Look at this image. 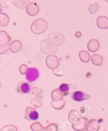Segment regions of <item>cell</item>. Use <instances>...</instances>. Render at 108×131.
Segmentation results:
<instances>
[{
    "mask_svg": "<svg viewBox=\"0 0 108 131\" xmlns=\"http://www.w3.org/2000/svg\"><path fill=\"white\" fill-rule=\"evenodd\" d=\"M40 49L43 53L47 55H51L57 52L58 47L50 39H44L41 41Z\"/></svg>",
    "mask_w": 108,
    "mask_h": 131,
    "instance_id": "cell-1",
    "label": "cell"
},
{
    "mask_svg": "<svg viewBox=\"0 0 108 131\" xmlns=\"http://www.w3.org/2000/svg\"><path fill=\"white\" fill-rule=\"evenodd\" d=\"M48 28L46 20L42 18L35 20L31 25V30L35 34H41L45 32Z\"/></svg>",
    "mask_w": 108,
    "mask_h": 131,
    "instance_id": "cell-2",
    "label": "cell"
},
{
    "mask_svg": "<svg viewBox=\"0 0 108 131\" xmlns=\"http://www.w3.org/2000/svg\"><path fill=\"white\" fill-rule=\"evenodd\" d=\"M32 84L29 82H25L23 81L19 82L16 86V91L17 93L22 94H29L32 90Z\"/></svg>",
    "mask_w": 108,
    "mask_h": 131,
    "instance_id": "cell-3",
    "label": "cell"
},
{
    "mask_svg": "<svg viewBox=\"0 0 108 131\" xmlns=\"http://www.w3.org/2000/svg\"><path fill=\"white\" fill-rule=\"evenodd\" d=\"M24 118L30 121L37 120L39 118V113L37 111L36 108L31 106L27 107L25 110Z\"/></svg>",
    "mask_w": 108,
    "mask_h": 131,
    "instance_id": "cell-4",
    "label": "cell"
},
{
    "mask_svg": "<svg viewBox=\"0 0 108 131\" xmlns=\"http://www.w3.org/2000/svg\"><path fill=\"white\" fill-rule=\"evenodd\" d=\"M39 71L36 68H29L25 73L26 79L30 82L36 81L39 78Z\"/></svg>",
    "mask_w": 108,
    "mask_h": 131,
    "instance_id": "cell-5",
    "label": "cell"
},
{
    "mask_svg": "<svg viewBox=\"0 0 108 131\" xmlns=\"http://www.w3.org/2000/svg\"><path fill=\"white\" fill-rule=\"evenodd\" d=\"M49 39L51 40L57 46H61L65 41L64 36L59 32H53L48 34Z\"/></svg>",
    "mask_w": 108,
    "mask_h": 131,
    "instance_id": "cell-6",
    "label": "cell"
},
{
    "mask_svg": "<svg viewBox=\"0 0 108 131\" xmlns=\"http://www.w3.org/2000/svg\"><path fill=\"white\" fill-rule=\"evenodd\" d=\"M46 63L47 67L51 69L57 68L59 66V62L57 57L53 54L49 55L47 57Z\"/></svg>",
    "mask_w": 108,
    "mask_h": 131,
    "instance_id": "cell-7",
    "label": "cell"
},
{
    "mask_svg": "<svg viewBox=\"0 0 108 131\" xmlns=\"http://www.w3.org/2000/svg\"><path fill=\"white\" fill-rule=\"evenodd\" d=\"M88 119L86 117H82L79 118L78 121L72 124V128L75 131H83L85 129L86 123L88 122Z\"/></svg>",
    "mask_w": 108,
    "mask_h": 131,
    "instance_id": "cell-8",
    "label": "cell"
},
{
    "mask_svg": "<svg viewBox=\"0 0 108 131\" xmlns=\"http://www.w3.org/2000/svg\"><path fill=\"white\" fill-rule=\"evenodd\" d=\"M70 97L71 99L77 102H82L90 98V96L85 94L82 91H74L71 93Z\"/></svg>",
    "mask_w": 108,
    "mask_h": 131,
    "instance_id": "cell-9",
    "label": "cell"
},
{
    "mask_svg": "<svg viewBox=\"0 0 108 131\" xmlns=\"http://www.w3.org/2000/svg\"><path fill=\"white\" fill-rule=\"evenodd\" d=\"M100 125L95 119H91L86 123L85 126L86 131H98Z\"/></svg>",
    "mask_w": 108,
    "mask_h": 131,
    "instance_id": "cell-10",
    "label": "cell"
},
{
    "mask_svg": "<svg viewBox=\"0 0 108 131\" xmlns=\"http://www.w3.org/2000/svg\"><path fill=\"white\" fill-rule=\"evenodd\" d=\"M39 12V7L36 3H30L26 7V12L30 16H35L38 14Z\"/></svg>",
    "mask_w": 108,
    "mask_h": 131,
    "instance_id": "cell-11",
    "label": "cell"
},
{
    "mask_svg": "<svg viewBox=\"0 0 108 131\" xmlns=\"http://www.w3.org/2000/svg\"><path fill=\"white\" fill-rule=\"evenodd\" d=\"M43 95H44L43 91L41 89L38 88V87H34V88L32 89L30 93L28 95V99L32 100L35 97L42 98Z\"/></svg>",
    "mask_w": 108,
    "mask_h": 131,
    "instance_id": "cell-12",
    "label": "cell"
},
{
    "mask_svg": "<svg viewBox=\"0 0 108 131\" xmlns=\"http://www.w3.org/2000/svg\"><path fill=\"white\" fill-rule=\"evenodd\" d=\"M96 24L100 29H108V18L104 16H99L96 19Z\"/></svg>",
    "mask_w": 108,
    "mask_h": 131,
    "instance_id": "cell-13",
    "label": "cell"
},
{
    "mask_svg": "<svg viewBox=\"0 0 108 131\" xmlns=\"http://www.w3.org/2000/svg\"><path fill=\"white\" fill-rule=\"evenodd\" d=\"M11 37L4 30L0 31V46H4L10 42Z\"/></svg>",
    "mask_w": 108,
    "mask_h": 131,
    "instance_id": "cell-14",
    "label": "cell"
},
{
    "mask_svg": "<svg viewBox=\"0 0 108 131\" xmlns=\"http://www.w3.org/2000/svg\"><path fill=\"white\" fill-rule=\"evenodd\" d=\"M100 43L99 41L95 39H92L89 40L88 43L87 48L91 52H95L99 49Z\"/></svg>",
    "mask_w": 108,
    "mask_h": 131,
    "instance_id": "cell-15",
    "label": "cell"
},
{
    "mask_svg": "<svg viewBox=\"0 0 108 131\" xmlns=\"http://www.w3.org/2000/svg\"><path fill=\"white\" fill-rule=\"evenodd\" d=\"M81 114L78 111L72 110L69 114L68 119L70 123L73 124L78 121V119L81 117Z\"/></svg>",
    "mask_w": 108,
    "mask_h": 131,
    "instance_id": "cell-16",
    "label": "cell"
},
{
    "mask_svg": "<svg viewBox=\"0 0 108 131\" xmlns=\"http://www.w3.org/2000/svg\"><path fill=\"white\" fill-rule=\"evenodd\" d=\"M11 2L16 7L20 9H24L30 3V0H11Z\"/></svg>",
    "mask_w": 108,
    "mask_h": 131,
    "instance_id": "cell-17",
    "label": "cell"
},
{
    "mask_svg": "<svg viewBox=\"0 0 108 131\" xmlns=\"http://www.w3.org/2000/svg\"><path fill=\"white\" fill-rule=\"evenodd\" d=\"M22 47V43L20 40H15L11 42L10 44V50L13 53L17 52Z\"/></svg>",
    "mask_w": 108,
    "mask_h": 131,
    "instance_id": "cell-18",
    "label": "cell"
},
{
    "mask_svg": "<svg viewBox=\"0 0 108 131\" xmlns=\"http://www.w3.org/2000/svg\"><path fill=\"white\" fill-rule=\"evenodd\" d=\"M52 100L54 101H59L63 99V94L59 88L53 90L51 93Z\"/></svg>",
    "mask_w": 108,
    "mask_h": 131,
    "instance_id": "cell-19",
    "label": "cell"
},
{
    "mask_svg": "<svg viewBox=\"0 0 108 131\" xmlns=\"http://www.w3.org/2000/svg\"><path fill=\"white\" fill-rule=\"evenodd\" d=\"M91 62L95 65L99 66L102 64L103 62V59L102 57L98 54H94L91 57Z\"/></svg>",
    "mask_w": 108,
    "mask_h": 131,
    "instance_id": "cell-20",
    "label": "cell"
},
{
    "mask_svg": "<svg viewBox=\"0 0 108 131\" xmlns=\"http://www.w3.org/2000/svg\"><path fill=\"white\" fill-rule=\"evenodd\" d=\"M51 104L52 106L56 110H60L64 107L65 105H66V101L63 99L59 101H54L52 100L51 102Z\"/></svg>",
    "mask_w": 108,
    "mask_h": 131,
    "instance_id": "cell-21",
    "label": "cell"
},
{
    "mask_svg": "<svg viewBox=\"0 0 108 131\" xmlns=\"http://www.w3.org/2000/svg\"><path fill=\"white\" fill-rule=\"evenodd\" d=\"M79 56L81 61L84 63H87L90 60V53L86 51L82 50L80 51L79 53Z\"/></svg>",
    "mask_w": 108,
    "mask_h": 131,
    "instance_id": "cell-22",
    "label": "cell"
},
{
    "mask_svg": "<svg viewBox=\"0 0 108 131\" xmlns=\"http://www.w3.org/2000/svg\"><path fill=\"white\" fill-rule=\"evenodd\" d=\"M9 23L8 15L4 13H0V26L2 27L6 26Z\"/></svg>",
    "mask_w": 108,
    "mask_h": 131,
    "instance_id": "cell-23",
    "label": "cell"
},
{
    "mask_svg": "<svg viewBox=\"0 0 108 131\" xmlns=\"http://www.w3.org/2000/svg\"><path fill=\"white\" fill-rule=\"evenodd\" d=\"M59 89L60 91L63 93V96H66L69 94L70 86L68 84L62 83L60 85Z\"/></svg>",
    "mask_w": 108,
    "mask_h": 131,
    "instance_id": "cell-24",
    "label": "cell"
},
{
    "mask_svg": "<svg viewBox=\"0 0 108 131\" xmlns=\"http://www.w3.org/2000/svg\"><path fill=\"white\" fill-rule=\"evenodd\" d=\"M98 9H99V5L96 3L90 4L88 8L89 12L91 14L96 13L97 11L98 10Z\"/></svg>",
    "mask_w": 108,
    "mask_h": 131,
    "instance_id": "cell-25",
    "label": "cell"
},
{
    "mask_svg": "<svg viewBox=\"0 0 108 131\" xmlns=\"http://www.w3.org/2000/svg\"><path fill=\"white\" fill-rule=\"evenodd\" d=\"M31 104L36 107H41L42 106V101L41 98L35 97L31 100Z\"/></svg>",
    "mask_w": 108,
    "mask_h": 131,
    "instance_id": "cell-26",
    "label": "cell"
},
{
    "mask_svg": "<svg viewBox=\"0 0 108 131\" xmlns=\"http://www.w3.org/2000/svg\"><path fill=\"white\" fill-rule=\"evenodd\" d=\"M17 127L13 125H7L3 126L0 131H17Z\"/></svg>",
    "mask_w": 108,
    "mask_h": 131,
    "instance_id": "cell-27",
    "label": "cell"
},
{
    "mask_svg": "<svg viewBox=\"0 0 108 131\" xmlns=\"http://www.w3.org/2000/svg\"><path fill=\"white\" fill-rule=\"evenodd\" d=\"M30 128L33 131H40L43 126L40 122H35L31 124Z\"/></svg>",
    "mask_w": 108,
    "mask_h": 131,
    "instance_id": "cell-28",
    "label": "cell"
},
{
    "mask_svg": "<svg viewBox=\"0 0 108 131\" xmlns=\"http://www.w3.org/2000/svg\"><path fill=\"white\" fill-rule=\"evenodd\" d=\"M46 127L48 131H58V126L55 123L50 124Z\"/></svg>",
    "mask_w": 108,
    "mask_h": 131,
    "instance_id": "cell-29",
    "label": "cell"
},
{
    "mask_svg": "<svg viewBox=\"0 0 108 131\" xmlns=\"http://www.w3.org/2000/svg\"><path fill=\"white\" fill-rule=\"evenodd\" d=\"M28 69L29 68H28V66L26 64H21L20 66L19 71L22 74H25L26 73Z\"/></svg>",
    "mask_w": 108,
    "mask_h": 131,
    "instance_id": "cell-30",
    "label": "cell"
},
{
    "mask_svg": "<svg viewBox=\"0 0 108 131\" xmlns=\"http://www.w3.org/2000/svg\"><path fill=\"white\" fill-rule=\"evenodd\" d=\"M10 49V45L8 44L4 46H0V54L5 53Z\"/></svg>",
    "mask_w": 108,
    "mask_h": 131,
    "instance_id": "cell-31",
    "label": "cell"
},
{
    "mask_svg": "<svg viewBox=\"0 0 108 131\" xmlns=\"http://www.w3.org/2000/svg\"><path fill=\"white\" fill-rule=\"evenodd\" d=\"M52 72L53 74H55L57 76H58V77H61V76H62L63 75L62 72L60 70L58 69V68L52 69Z\"/></svg>",
    "mask_w": 108,
    "mask_h": 131,
    "instance_id": "cell-32",
    "label": "cell"
},
{
    "mask_svg": "<svg viewBox=\"0 0 108 131\" xmlns=\"http://www.w3.org/2000/svg\"><path fill=\"white\" fill-rule=\"evenodd\" d=\"M7 8L6 4L3 2H0V13L2 10H5Z\"/></svg>",
    "mask_w": 108,
    "mask_h": 131,
    "instance_id": "cell-33",
    "label": "cell"
},
{
    "mask_svg": "<svg viewBox=\"0 0 108 131\" xmlns=\"http://www.w3.org/2000/svg\"><path fill=\"white\" fill-rule=\"evenodd\" d=\"M75 36H76L77 38H79L81 36V32L80 31H77L75 32Z\"/></svg>",
    "mask_w": 108,
    "mask_h": 131,
    "instance_id": "cell-34",
    "label": "cell"
},
{
    "mask_svg": "<svg viewBox=\"0 0 108 131\" xmlns=\"http://www.w3.org/2000/svg\"><path fill=\"white\" fill-rule=\"evenodd\" d=\"M40 131H48L47 129V127H43Z\"/></svg>",
    "mask_w": 108,
    "mask_h": 131,
    "instance_id": "cell-35",
    "label": "cell"
},
{
    "mask_svg": "<svg viewBox=\"0 0 108 131\" xmlns=\"http://www.w3.org/2000/svg\"><path fill=\"white\" fill-rule=\"evenodd\" d=\"M104 1H106V2H107V3H108V0H104Z\"/></svg>",
    "mask_w": 108,
    "mask_h": 131,
    "instance_id": "cell-36",
    "label": "cell"
},
{
    "mask_svg": "<svg viewBox=\"0 0 108 131\" xmlns=\"http://www.w3.org/2000/svg\"><path fill=\"white\" fill-rule=\"evenodd\" d=\"M0 86H1V85H0Z\"/></svg>",
    "mask_w": 108,
    "mask_h": 131,
    "instance_id": "cell-37",
    "label": "cell"
},
{
    "mask_svg": "<svg viewBox=\"0 0 108 131\" xmlns=\"http://www.w3.org/2000/svg\"><path fill=\"white\" fill-rule=\"evenodd\" d=\"M105 131H106V130H105Z\"/></svg>",
    "mask_w": 108,
    "mask_h": 131,
    "instance_id": "cell-38",
    "label": "cell"
},
{
    "mask_svg": "<svg viewBox=\"0 0 108 131\" xmlns=\"http://www.w3.org/2000/svg\"></svg>",
    "mask_w": 108,
    "mask_h": 131,
    "instance_id": "cell-39",
    "label": "cell"
}]
</instances>
